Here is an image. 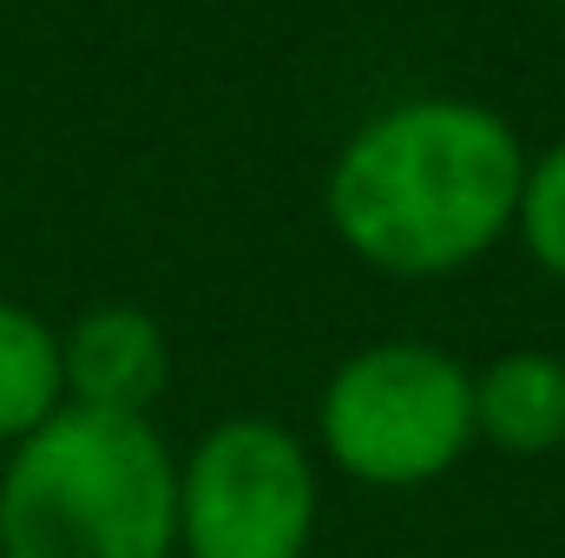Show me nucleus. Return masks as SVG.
<instances>
[{
  "instance_id": "3",
  "label": "nucleus",
  "mask_w": 565,
  "mask_h": 558,
  "mask_svg": "<svg viewBox=\"0 0 565 558\" xmlns=\"http://www.w3.org/2000/svg\"><path fill=\"white\" fill-rule=\"evenodd\" d=\"M316 433L329 466L362 486H427L473 447V375L434 342L355 348L316 401Z\"/></svg>"
},
{
  "instance_id": "5",
  "label": "nucleus",
  "mask_w": 565,
  "mask_h": 558,
  "mask_svg": "<svg viewBox=\"0 0 565 558\" xmlns=\"http://www.w3.org/2000/svg\"><path fill=\"white\" fill-rule=\"evenodd\" d=\"M60 375L73 408L151 415L171 382V342L132 302H99L73 329H60Z\"/></svg>"
},
{
  "instance_id": "7",
  "label": "nucleus",
  "mask_w": 565,
  "mask_h": 558,
  "mask_svg": "<svg viewBox=\"0 0 565 558\" xmlns=\"http://www.w3.org/2000/svg\"><path fill=\"white\" fill-rule=\"evenodd\" d=\"M66 408L60 375V329L33 315L26 302L0 296V447L26 440L46 415Z\"/></svg>"
},
{
  "instance_id": "2",
  "label": "nucleus",
  "mask_w": 565,
  "mask_h": 558,
  "mask_svg": "<svg viewBox=\"0 0 565 558\" xmlns=\"http://www.w3.org/2000/svg\"><path fill=\"white\" fill-rule=\"evenodd\" d=\"M178 460L151 415L60 408L0 466V558H171Z\"/></svg>"
},
{
  "instance_id": "1",
  "label": "nucleus",
  "mask_w": 565,
  "mask_h": 558,
  "mask_svg": "<svg viewBox=\"0 0 565 558\" xmlns=\"http://www.w3.org/2000/svg\"><path fill=\"white\" fill-rule=\"evenodd\" d=\"M526 191L520 132L454 93H415L362 119L322 184L329 230L382 277H454L480 264Z\"/></svg>"
},
{
  "instance_id": "8",
  "label": "nucleus",
  "mask_w": 565,
  "mask_h": 558,
  "mask_svg": "<svg viewBox=\"0 0 565 558\" xmlns=\"http://www.w3.org/2000/svg\"><path fill=\"white\" fill-rule=\"evenodd\" d=\"M520 244L526 257L565 282V139L540 158H526V191H520Z\"/></svg>"
},
{
  "instance_id": "6",
  "label": "nucleus",
  "mask_w": 565,
  "mask_h": 558,
  "mask_svg": "<svg viewBox=\"0 0 565 558\" xmlns=\"http://www.w3.org/2000/svg\"><path fill=\"white\" fill-rule=\"evenodd\" d=\"M473 440L546 460L565 447V362L553 348H507L473 375Z\"/></svg>"
},
{
  "instance_id": "4",
  "label": "nucleus",
  "mask_w": 565,
  "mask_h": 558,
  "mask_svg": "<svg viewBox=\"0 0 565 558\" xmlns=\"http://www.w3.org/2000/svg\"><path fill=\"white\" fill-rule=\"evenodd\" d=\"M316 460L282 420H217L178 460L184 558H302L316 539Z\"/></svg>"
}]
</instances>
